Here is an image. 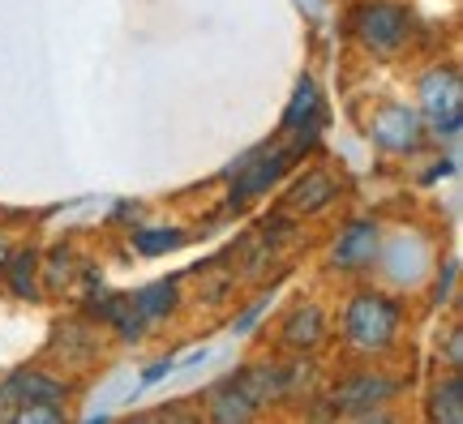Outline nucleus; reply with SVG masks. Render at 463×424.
I'll list each match as a JSON object with an SVG mask.
<instances>
[{"label":"nucleus","instance_id":"1","mask_svg":"<svg viewBox=\"0 0 463 424\" xmlns=\"http://www.w3.org/2000/svg\"><path fill=\"white\" fill-rule=\"evenodd\" d=\"M403 300L382 287H356L344 300V317H339V334L344 347L356 360H386L399 352L403 339Z\"/></svg>","mask_w":463,"mask_h":424},{"label":"nucleus","instance_id":"2","mask_svg":"<svg viewBox=\"0 0 463 424\" xmlns=\"http://www.w3.org/2000/svg\"><path fill=\"white\" fill-rule=\"evenodd\" d=\"M416 112L425 120L430 142H447L455 146L463 133V73L459 65H430L416 82Z\"/></svg>","mask_w":463,"mask_h":424},{"label":"nucleus","instance_id":"3","mask_svg":"<svg viewBox=\"0 0 463 424\" xmlns=\"http://www.w3.org/2000/svg\"><path fill=\"white\" fill-rule=\"evenodd\" d=\"M297 164H300V155L288 146L283 137L258 142V146L245 150L241 159H232V167L223 172V180H228V211H241L249 202L266 197Z\"/></svg>","mask_w":463,"mask_h":424},{"label":"nucleus","instance_id":"4","mask_svg":"<svg viewBox=\"0 0 463 424\" xmlns=\"http://www.w3.org/2000/svg\"><path fill=\"white\" fill-rule=\"evenodd\" d=\"M408 391V382L391 369H382L378 360H364L356 369H347L344 377H335L331 386V411L344 416V420H361V416H373V411L395 408Z\"/></svg>","mask_w":463,"mask_h":424},{"label":"nucleus","instance_id":"5","mask_svg":"<svg viewBox=\"0 0 463 424\" xmlns=\"http://www.w3.org/2000/svg\"><path fill=\"white\" fill-rule=\"evenodd\" d=\"M347 31L369 56L395 61L399 52H408V43L416 39V17L399 0H361L347 17Z\"/></svg>","mask_w":463,"mask_h":424},{"label":"nucleus","instance_id":"6","mask_svg":"<svg viewBox=\"0 0 463 424\" xmlns=\"http://www.w3.org/2000/svg\"><path fill=\"white\" fill-rule=\"evenodd\" d=\"M369 142H373L382 155L416 159L420 150L430 146V133H425V120L416 112V103L386 99V103H378L373 116H369Z\"/></svg>","mask_w":463,"mask_h":424},{"label":"nucleus","instance_id":"7","mask_svg":"<svg viewBox=\"0 0 463 424\" xmlns=\"http://www.w3.org/2000/svg\"><path fill=\"white\" fill-rule=\"evenodd\" d=\"M322 129H326V99H322V90H317V82L309 73H300L297 86H292V99H288V108H283L279 137L305 159V155L317 146Z\"/></svg>","mask_w":463,"mask_h":424},{"label":"nucleus","instance_id":"8","mask_svg":"<svg viewBox=\"0 0 463 424\" xmlns=\"http://www.w3.org/2000/svg\"><path fill=\"white\" fill-rule=\"evenodd\" d=\"M326 261H331L335 275H344V278L369 275V270L382 261V223L369 219V214H356V219L339 223Z\"/></svg>","mask_w":463,"mask_h":424},{"label":"nucleus","instance_id":"9","mask_svg":"<svg viewBox=\"0 0 463 424\" xmlns=\"http://www.w3.org/2000/svg\"><path fill=\"white\" fill-rule=\"evenodd\" d=\"M326 339H331V317L322 309V300H297L275 330V343L288 356H314L326 347Z\"/></svg>","mask_w":463,"mask_h":424},{"label":"nucleus","instance_id":"10","mask_svg":"<svg viewBox=\"0 0 463 424\" xmlns=\"http://www.w3.org/2000/svg\"><path fill=\"white\" fill-rule=\"evenodd\" d=\"M339 193H344V184H339L331 167H309L305 176L288 184L279 211H288L292 219H317V214H326L339 202Z\"/></svg>","mask_w":463,"mask_h":424},{"label":"nucleus","instance_id":"11","mask_svg":"<svg viewBox=\"0 0 463 424\" xmlns=\"http://www.w3.org/2000/svg\"><path fill=\"white\" fill-rule=\"evenodd\" d=\"M73 399V382L52 369H14L0 382V403L17 408V403H69Z\"/></svg>","mask_w":463,"mask_h":424},{"label":"nucleus","instance_id":"12","mask_svg":"<svg viewBox=\"0 0 463 424\" xmlns=\"http://www.w3.org/2000/svg\"><path fill=\"white\" fill-rule=\"evenodd\" d=\"M236 377V386L249 394V403L258 411H270L279 408L283 399H292V377H288V364L283 360H253L245 364Z\"/></svg>","mask_w":463,"mask_h":424},{"label":"nucleus","instance_id":"13","mask_svg":"<svg viewBox=\"0 0 463 424\" xmlns=\"http://www.w3.org/2000/svg\"><path fill=\"white\" fill-rule=\"evenodd\" d=\"M202 416H206V424H253L262 411L249 403V394L236 386V377H219V382H211L206 391H202Z\"/></svg>","mask_w":463,"mask_h":424},{"label":"nucleus","instance_id":"14","mask_svg":"<svg viewBox=\"0 0 463 424\" xmlns=\"http://www.w3.org/2000/svg\"><path fill=\"white\" fill-rule=\"evenodd\" d=\"M5 292L22 300V305H39L43 300V278H39V249H14L5 270H0Z\"/></svg>","mask_w":463,"mask_h":424},{"label":"nucleus","instance_id":"15","mask_svg":"<svg viewBox=\"0 0 463 424\" xmlns=\"http://www.w3.org/2000/svg\"><path fill=\"white\" fill-rule=\"evenodd\" d=\"M129 300H133V309H137V317H142L146 326L167 322L172 313L181 309V278H150V283H142Z\"/></svg>","mask_w":463,"mask_h":424},{"label":"nucleus","instance_id":"16","mask_svg":"<svg viewBox=\"0 0 463 424\" xmlns=\"http://www.w3.org/2000/svg\"><path fill=\"white\" fill-rule=\"evenodd\" d=\"M425 424H463V373H442L425 394Z\"/></svg>","mask_w":463,"mask_h":424},{"label":"nucleus","instance_id":"17","mask_svg":"<svg viewBox=\"0 0 463 424\" xmlns=\"http://www.w3.org/2000/svg\"><path fill=\"white\" fill-rule=\"evenodd\" d=\"M78 266H82V258H78V253H73L69 245H56V249H48V253H39V278H43V296H61L65 287H73Z\"/></svg>","mask_w":463,"mask_h":424},{"label":"nucleus","instance_id":"18","mask_svg":"<svg viewBox=\"0 0 463 424\" xmlns=\"http://www.w3.org/2000/svg\"><path fill=\"white\" fill-rule=\"evenodd\" d=\"M129 245L137 258H164V253H176L181 245H189V231L184 228H133Z\"/></svg>","mask_w":463,"mask_h":424},{"label":"nucleus","instance_id":"19","mask_svg":"<svg viewBox=\"0 0 463 424\" xmlns=\"http://www.w3.org/2000/svg\"><path fill=\"white\" fill-rule=\"evenodd\" d=\"M5 424H69V408L65 403H17L9 408Z\"/></svg>","mask_w":463,"mask_h":424},{"label":"nucleus","instance_id":"20","mask_svg":"<svg viewBox=\"0 0 463 424\" xmlns=\"http://www.w3.org/2000/svg\"><path fill=\"white\" fill-rule=\"evenodd\" d=\"M455 287H459V258H447L438 266L433 275V287H430V305L438 313L442 309H455Z\"/></svg>","mask_w":463,"mask_h":424},{"label":"nucleus","instance_id":"21","mask_svg":"<svg viewBox=\"0 0 463 424\" xmlns=\"http://www.w3.org/2000/svg\"><path fill=\"white\" fill-rule=\"evenodd\" d=\"M433 352H438V360L447 364L450 373H463V326H459V322H450L447 330H438Z\"/></svg>","mask_w":463,"mask_h":424},{"label":"nucleus","instance_id":"22","mask_svg":"<svg viewBox=\"0 0 463 424\" xmlns=\"http://www.w3.org/2000/svg\"><path fill=\"white\" fill-rule=\"evenodd\" d=\"M270 305H275V292H262L258 300H249L245 309H241L236 317H232V334H236V339H245V334H253V326H258V322L266 317V309H270Z\"/></svg>","mask_w":463,"mask_h":424},{"label":"nucleus","instance_id":"23","mask_svg":"<svg viewBox=\"0 0 463 424\" xmlns=\"http://www.w3.org/2000/svg\"><path fill=\"white\" fill-rule=\"evenodd\" d=\"M155 420L159 424H206L198 403H189V399H172V403H159L155 408Z\"/></svg>","mask_w":463,"mask_h":424},{"label":"nucleus","instance_id":"24","mask_svg":"<svg viewBox=\"0 0 463 424\" xmlns=\"http://www.w3.org/2000/svg\"><path fill=\"white\" fill-rule=\"evenodd\" d=\"M176 373V360L164 356V360H155V364H146V373H142V382H137V391H150V386H159L164 377Z\"/></svg>","mask_w":463,"mask_h":424},{"label":"nucleus","instance_id":"25","mask_svg":"<svg viewBox=\"0 0 463 424\" xmlns=\"http://www.w3.org/2000/svg\"><path fill=\"white\" fill-rule=\"evenodd\" d=\"M455 167H459V159L455 155H442V159H433L430 164V172H425V184H433V180H447V176H455Z\"/></svg>","mask_w":463,"mask_h":424},{"label":"nucleus","instance_id":"26","mask_svg":"<svg viewBox=\"0 0 463 424\" xmlns=\"http://www.w3.org/2000/svg\"><path fill=\"white\" fill-rule=\"evenodd\" d=\"M206 360H211V347H202V352H189L184 360H176V373H181V369H194V364H206Z\"/></svg>","mask_w":463,"mask_h":424},{"label":"nucleus","instance_id":"27","mask_svg":"<svg viewBox=\"0 0 463 424\" xmlns=\"http://www.w3.org/2000/svg\"><path fill=\"white\" fill-rule=\"evenodd\" d=\"M352 424H399V420L391 416V408H386V411H373V416H361V420H352Z\"/></svg>","mask_w":463,"mask_h":424},{"label":"nucleus","instance_id":"28","mask_svg":"<svg viewBox=\"0 0 463 424\" xmlns=\"http://www.w3.org/2000/svg\"><path fill=\"white\" fill-rule=\"evenodd\" d=\"M112 424H159V420H155V411H133V416H125V420H112Z\"/></svg>","mask_w":463,"mask_h":424},{"label":"nucleus","instance_id":"29","mask_svg":"<svg viewBox=\"0 0 463 424\" xmlns=\"http://www.w3.org/2000/svg\"><path fill=\"white\" fill-rule=\"evenodd\" d=\"M9 253H14V249H9V240L0 236V270H5V261H9Z\"/></svg>","mask_w":463,"mask_h":424},{"label":"nucleus","instance_id":"30","mask_svg":"<svg viewBox=\"0 0 463 424\" xmlns=\"http://www.w3.org/2000/svg\"><path fill=\"white\" fill-rule=\"evenodd\" d=\"M82 424H112V416H103L99 411V416H90V420H82Z\"/></svg>","mask_w":463,"mask_h":424},{"label":"nucleus","instance_id":"31","mask_svg":"<svg viewBox=\"0 0 463 424\" xmlns=\"http://www.w3.org/2000/svg\"><path fill=\"white\" fill-rule=\"evenodd\" d=\"M5 420H9V408H5V403H0V424H5Z\"/></svg>","mask_w":463,"mask_h":424}]
</instances>
